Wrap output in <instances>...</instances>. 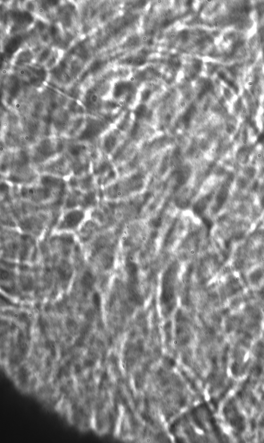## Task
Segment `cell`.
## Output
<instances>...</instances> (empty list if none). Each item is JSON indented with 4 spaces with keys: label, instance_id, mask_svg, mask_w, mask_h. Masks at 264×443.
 <instances>
[{
    "label": "cell",
    "instance_id": "5",
    "mask_svg": "<svg viewBox=\"0 0 264 443\" xmlns=\"http://www.w3.org/2000/svg\"><path fill=\"white\" fill-rule=\"evenodd\" d=\"M66 326L69 331L71 333H75L77 329V325L76 322L72 319H68L66 321Z\"/></svg>",
    "mask_w": 264,
    "mask_h": 443
},
{
    "label": "cell",
    "instance_id": "2",
    "mask_svg": "<svg viewBox=\"0 0 264 443\" xmlns=\"http://www.w3.org/2000/svg\"><path fill=\"white\" fill-rule=\"evenodd\" d=\"M86 219V213L82 209H71L62 216L56 226L59 232L75 231L82 226Z\"/></svg>",
    "mask_w": 264,
    "mask_h": 443
},
{
    "label": "cell",
    "instance_id": "6",
    "mask_svg": "<svg viewBox=\"0 0 264 443\" xmlns=\"http://www.w3.org/2000/svg\"><path fill=\"white\" fill-rule=\"evenodd\" d=\"M93 303L96 310L100 308L101 303V297L100 294L97 292L93 294Z\"/></svg>",
    "mask_w": 264,
    "mask_h": 443
},
{
    "label": "cell",
    "instance_id": "8",
    "mask_svg": "<svg viewBox=\"0 0 264 443\" xmlns=\"http://www.w3.org/2000/svg\"><path fill=\"white\" fill-rule=\"evenodd\" d=\"M85 316L86 320L89 321H94L95 317V312L91 309H89L86 311Z\"/></svg>",
    "mask_w": 264,
    "mask_h": 443
},
{
    "label": "cell",
    "instance_id": "4",
    "mask_svg": "<svg viewBox=\"0 0 264 443\" xmlns=\"http://www.w3.org/2000/svg\"><path fill=\"white\" fill-rule=\"evenodd\" d=\"M94 281L95 279L93 275L88 271L85 272L81 279L82 286L87 289H91L93 287Z\"/></svg>",
    "mask_w": 264,
    "mask_h": 443
},
{
    "label": "cell",
    "instance_id": "7",
    "mask_svg": "<svg viewBox=\"0 0 264 443\" xmlns=\"http://www.w3.org/2000/svg\"><path fill=\"white\" fill-rule=\"evenodd\" d=\"M22 287L25 290H30L32 288V282L30 278H25L22 280Z\"/></svg>",
    "mask_w": 264,
    "mask_h": 443
},
{
    "label": "cell",
    "instance_id": "9",
    "mask_svg": "<svg viewBox=\"0 0 264 443\" xmlns=\"http://www.w3.org/2000/svg\"><path fill=\"white\" fill-rule=\"evenodd\" d=\"M19 319L21 322H26L28 319V314L24 312H21L19 316Z\"/></svg>",
    "mask_w": 264,
    "mask_h": 443
},
{
    "label": "cell",
    "instance_id": "3",
    "mask_svg": "<svg viewBox=\"0 0 264 443\" xmlns=\"http://www.w3.org/2000/svg\"><path fill=\"white\" fill-rule=\"evenodd\" d=\"M123 133L116 128L110 129L102 135L98 146L102 154L110 157L124 140Z\"/></svg>",
    "mask_w": 264,
    "mask_h": 443
},
{
    "label": "cell",
    "instance_id": "11",
    "mask_svg": "<svg viewBox=\"0 0 264 443\" xmlns=\"http://www.w3.org/2000/svg\"><path fill=\"white\" fill-rule=\"evenodd\" d=\"M52 308L51 305L50 303H48L46 304L44 307V310L45 312H49L51 310Z\"/></svg>",
    "mask_w": 264,
    "mask_h": 443
},
{
    "label": "cell",
    "instance_id": "1",
    "mask_svg": "<svg viewBox=\"0 0 264 443\" xmlns=\"http://www.w3.org/2000/svg\"><path fill=\"white\" fill-rule=\"evenodd\" d=\"M36 169L40 175H49L63 178L73 175L70 161L65 154L55 157Z\"/></svg>",
    "mask_w": 264,
    "mask_h": 443
},
{
    "label": "cell",
    "instance_id": "12",
    "mask_svg": "<svg viewBox=\"0 0 264 443\" xmlns=\"http://www.w3.org/2000/svg\"><path fill=\"white\" fill-rule=\"evenodd\" d=\"M40 306H41V305H40V303H37V305H36V308L37 309V310H40Z\"/></svg>",
    "mask_w": 264,
    "mask_h": 443
},
{
    "label": "cell",
    "instance_id": "10",
    "mask_svg": "<svg viewBox=\"0 0 264 443\" xmlns=\"http://www.w3.org/2000/svg\"><path fill=\"white\" fill-rule=\"evenodd\" d=\"M9 277V273L7 271L1 270V278L3 280L7 279Z\"/></svg>",
    "mask_w": 264,
    "mask_h": 443
}]
</instances>
